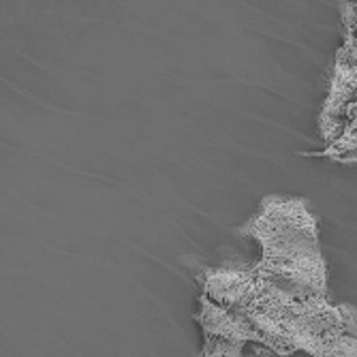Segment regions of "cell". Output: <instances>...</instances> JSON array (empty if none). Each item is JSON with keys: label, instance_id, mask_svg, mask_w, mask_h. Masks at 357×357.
<instances>
[{"label": "cell", "instance_id": "cell-1", "mask_svg": "<svg viewBox=\"0 0 357 357\" xmlns=\"http://www.w3.org/2000/svg\"><path fill=\"white\" fill-rule=\"evenodd\" d=\"M242 231L257 238L264 259L252 274L284 294L328 296V272L317 242V220L300 199L270 197Z\"/></svg>", "mask_w": 357, "mask_h": 357}]
</instances>
